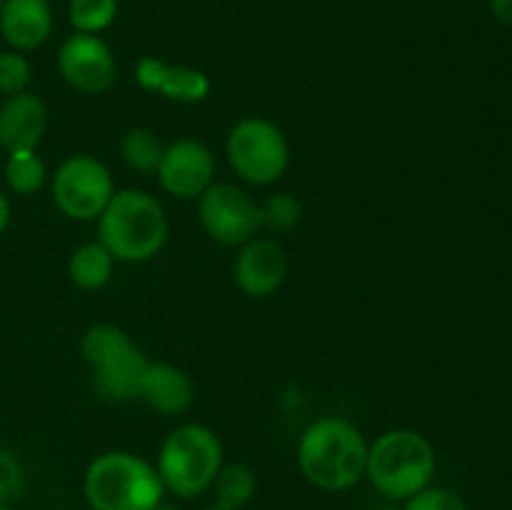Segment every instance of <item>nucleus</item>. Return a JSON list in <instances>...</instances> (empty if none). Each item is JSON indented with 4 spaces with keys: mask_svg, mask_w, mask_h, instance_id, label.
Masks as SVG:
<instances>
[{
    "mask_svg": "<svg viewBox=\"0 0 512 510\" xmlns=\"http://www.w3.org/2000/svg\"><path fill=\"white\" fill-rule=\"evenodd\" d=\"M368 440L340 415H323L298 440V468L310 485L325 493H345L365 480Z\"/></svg>",
    "mask_w": 512,
    "mask_h": 510,
    "instance_id": "1",
    "label": "nucleus"
},
{
    "mask_svg": "<svg viewBox=\"0 0 512 510\" xmlns=\"http://www.w3.org/2000/svg\"><path fill=\"white\" fill-rule=\"evenodd\" d=\"M98 240L115 263H148L165 248L170 220L153 193L138 188L115 190L108 208L100 213Z\"/></svg>",
    "mask_w": 512,
    "mask_h": 510,
    "instance_id": "2",
    "label": "nucleus"
},
{
    "mask_svg": "<svg viewBox=\"0 0 512 510\" xmlns=\"http://www.w3.org/2000/svg\"><path fill=\"white\" fill-rule=\"evenodd\" d=\"M438 470L433 443L420 430L393 428L368 445L365 480L390 503H405L428 488Z\"/></svg>",
    "mask_w": 512,
    "mask_h": 510,
    "instance_id": "3",
    "label": "nucleus"
},
{
    "mask_svg": "<svg viewBox=\"0 0 512 510\" xmlns=\"http://www.w3.org/2000/svg\"><path fill=\"white\" fill-rule=\"evenodd\" d=\"M83 495L93 510H150L165 498V485L143 455L108 450L85 468Z\"/></svg>",
    "mask_w": 512,
    "mask_h": 510,
    "instance_id": "4",
    "label": "nucleus"
},
{
    "mask_svg": "<svg viewBox=\"0 0 512 510\" xmlns=\"http://www.w3.org/2000/svg\"><path fill=\"white\" fill-rule=\"evenodd\" d=\"M225 463L223 440L203 423H183L165 435L160 443L158 470L165 493L180 500H193L213 488Z\"/></svg>",
    "mask_w": 512,
    "mask_h": 510,
    "instance_id": "5",
    "label": "nucleus"
},
{
    "mask_svg": "<svg viewBox=\"0 0 512 510\" xmlns=\"http://www.w3.org/2000/svg\"><path fill=\"white\" fill-rule=\"evenodd\" d=\"M225 158L243 183L268 188L278 183L290 165V143L273 120L248 115L228 130Z\"/></svg>",
    "mask_w": 512,
    "mask_h": 510,
    "instance_id": "6",
    "label": "nucleus"
},
{
    "mask_svg": "<svg viewBox=\"0 0 512 510\" xmlns=\"http://www.w3.org/2000/svg\"><path fill=\"white\" fill-rule=\"evenodd\" d=\"M53 203L65 218L93 223L115 195V180L108 165L95 155H70L50 178Z\"/></svg>",
    "mask_w": 512,
    "mask_h": 510,
    "instance_id": "7",
    "label": "nucleus"
},
{
    "mask_svg": "<svg viewBox=\"0 0 512 510\" xmlns=\"http://www.w3.org/2000/svg\"><path fill=\"white\" fill-rule=\"evenodd\" d=\"M198 218L205 235L225 248H240L260 233V205L235 183L215 180L198 198Z\"/></svg>",
    "mask_w": 512,
    "mask_h": 510,
    "instance_id": "8",
    "label": "nucleus"
},
{
    "mask_svg": "<svg viewBox=\"0 0 512 510\" xmlns=\"http://www.w3.org/2000/svg\"><path fill=\"white\" fill-rule=\"evenodd\" d=\"M58 73L83 95H103L118 80V63L100 35L73 33L58 48Z\"/></svg>",
    "mask_w": 512,
    "mask_h": 510,
    "instance_id": "9",
    "label": "nucleus"
},
{
    "mask_svg": "<svg viewBox=\"0 0 512 510\" xmlns=\"http://www.w3.org/2000/svg\"><path fill=\"white\" fill-rule=\"evenodd\" d=\"M155 178L173 198L198 200L215 183V158L200 140L178 138L165 145Z\"/></svg>",
    "mask_w": 512,
    "mask_h": 510,
    "instance_id": "10",
    "label": "nucleus"
},
{
    "mask_svg": "<svg viewBox=\"0 0 512 510\" xmlns=\"http://www.w3.org/2000/svg\"><path fill=\"white\" fill-rule=\"evenodd\" d=\"M288 253L275 238L255 235L243 243L233 260V280L238 290L248 298L263 300L278 293L280 285L288 278Z\"/></svg>",
    "mask_w": 512,
    "mask_h": 510,
    "instance_id": "11",
    "label": "nucleus"
},
{
    "mask_svg": "<svg viewBox=\"0 0 512 510\" xmlns=\"http://www.w3.org/2000/svg\"><path fill=\"white\" fill-rule=\"evenodd\" d=\"M135 83L148 93L185 105L203 103L213 90V83L200 68L183 63L170 65L155 55H143L135 63Z\"/></svg>",
    "mask_w": 512,
    "mask_h": 510,
    "instance_id": "12",
    "label": "nucleus"
},
{
    "mask_svg": "<svg viewBox=\"0 0 512 510\" xmlns=\"http://www.w3.org/2000/svg\"><path fill=\"white\" fill-rule=\"evenodd\" d=\"M48 130V105L33 90L0 98V150H38Z\"/></svg>",
    "mask_w": 512,
    "mask_h": 510,
    "instance_id": "13",
    "label": "nucleus"
},
{
    "mask_svg": "<svg viewBox=\"0 0 512 510\" xmlns=\"http://www.w3.org/2000/svg\"><path fill=\"white\" fill-rule=\"evenodd\" d=\"M55 15L48 0H5L0 8V38L10 50L33 53L53 35Z\"/></svg>",
    "mask_w": 512,
    "mask_h": 510,
    "instance_id": "14",
    "label": "nucleus"
},
{
    "mask_svg": "<svg viewBox=\"0 0 512 510\" xmlns=\"http://www.w3.org/2000/svg\"><path fill=\"white\" fill-rule=\"evenodd\" d=\"M138 400L160 415H180L193 405L195 385L178 365L150 360L140 383Z\"/></svg>",
    "mask_w": 512,
    "mask_h": 510,
    "instance_id": "15",
    "label": "nucleus"
},
{
    "mask_svg": "<svg viewBox=\"0 0 512 510\" xmlns=\"http://www.w3.org/2000/svg\"><path fill=\"white\" fill-rule=\"evenodd\" d=\"M148 363V355L135 345V348H130L120 358L110 360V363L93 370L95 393L103 400H108V403H130V400H138L140 383H143Z\"/></svg>",
    "mask_w": 512,
    "mask_h": 510,
    "instance_id": "16",
    "label": "nucleus"
},
{
    "mask_svg": "<svg viewBox=\"0 0 512 510\" xmlns=\"http://www.w3.org/2000/svg\"><path fill=\"white\" fill-rule=\"evenodd\" d=\"M115 270L113 255L100 240H88L78 245L68 258V278L80 290H100L110 283Z\"/></svg>",
    "mask_w": 512,
    "mask_h": 510,
    "instance_id": "17",
    "label": "nucleus"
},
{
    "mask_svg": "<svg viewBox=\"0 0 512 510\" xmlns=\"http://www.w3.org/2000/svg\"><path fill=\"white\" fill-rule=\"evenodd\" d=\"M130 348H135L133 338L115 323L90 325L83 333V338H80V355H83L85 363L90 365V370L120 358V355L128 353Z\"/></svg>",
    "mask_w": 512,
    "mask_h": 510,
    "instance_id": "18",
    "label": "nucleus"
},
{
    "mask_svg": "<svg viewBox=\"0 0 512 510\" xmlns=\"http://www.w3.org/2000/svg\"><path fill=\"white\" fill-rule=\"evenodd\" d=\"M165 145L168 143H163V138L153 128L138 125V128H130L120 140V158H123L125 168L133 173L155 175L160 160H163Z\"/></svg>",
    "mask_w": 512,
    "mask_h": 510,
    "instance_id": "19",
    "label": "nucleus"
},
{
    "mask_svg": "<svg viewBox=\"0 0 512 510\" xmlns=\"http://www.w3.org/2000/svg\"><path fill=\"white\" fill-rule=\"evenodd\" d=\"M215 505L223 510H240L255 498L258 490V478L255 470L245 463H223L213 488Z\"/></svg>",
    "mask_w": 512,
    "mask_h": 510,
    "instance_id": "20",
    "label": "nucleus"
},
{
    "mask_svg": "<svg viewBox=\"0 0 512 510\" xmlns=\"http://www.w3.org/2000/svg\"><path fill=\"white\" fill-rule=\"evenodd\" d=\"M3 178L10 193L15 195H35L48 180V165L40 158L38 150H18V153H5Z\"/></svg>",
    "mask_w": 512,
    "mask_h": 510,
    "instance_id": "21",
    "label": "nucleus"
},
{
    "mask_svg": "<svg viewBox=\"0 0 512 510\" xmlns=\"http://www.w3.org/2000/svg\"><path fill=\"white\" fill-rule=\"evenodd\" d=\"M118 18V0H70L68 20L75 33L100 35Z\"/></svg>",
    "mask_w": 512,
    "mask_h": 510,
    "instance_id": "22",
    "label": "nucleus"
},
{
    "mask_svg": "<svg viewBox=\"0 0 512 510\" xmlns=\"http://www.w3.org/2000/svg\"><path fill=\"white\" fill-rule=\"evenodd\" d=\"M260 228L270 230L275 235L290 233L303 218V203L293 193H270L268 198L260 200Z\"/></svg>",
    "mask_w": 512,
    "mask_h": 510,
    "instance_id": "23",
    "label": "nucleus"
},
{
    "mask_svg": "<svg viewBox=\"0 0 512 510\" xmlns=\"http://www.w3.org/2000/svg\"><path fill=\"white\" fill-rule=\"evenodd\" d=\"M33 80V65L18 50H0V98L18 95L30 90Z\"/></svg>",
    "mask_w": 512,
    "mask_h": 510,
    "instance_id": "24",
    "label": "nucleus"
},
{
    "mask_svg": "<svg viewBox=\"0 0 512 510\" xmlns=\"http://www.w3.org/2000/svg\"><path fill=\"white\" fill-rule=\"evenodd\" d=\"M25 490V468L13 450L0 445V505H10Z\"/></svg>",
    "mask_w": 512,
    "mask_h": 510,
    "instance_id": "25",
    "label": "nucleus"
},
{
    "mask_svg": "<svg viewBox=\"0 0 512 510\" xmlns=\"http://www.w3.org/2000/svg\"><path fill=\"white\" fill-rule=\"evenodd\" d=\"M400 510H468V505L455 490L428 485L420 493H415L413 498L405 500Z\"/></svg>",
    "mask_w": 512,
    "mask_h": 510,
    "instance_id": "26",
    "label": "nucleus"
},
{
    "mask_svg": "<svg viewBox=\"0 0 512 510\" xmlns=\"http://www.w3.org/2000/svg\"><path fill=\"white\" fill-rule=\"evenodd\" d=\"M490 13L495 15V20L512 28V0H488Z\"/></svg>",
    "mask_w": 512,
    "mask_h": 510,
    "instance_id": "27",
    "label": "nucleus"
},
{
    "mask_svg": "<svg viewBox=\"0 0 512 510\" xmlns=\"http://www.w3.org/2000/svg\"><path fill=\"white\" fill-rule=\"evenodd\" d=\"M10 215H13V208H10V198L3 193V190H0V235L8 230Z\"/></svg>",
    "mask_w": 512,
    "mask_h": 510,
    "instance_id": "28",
    "label": "nucleus"
},
{
    "mask_svg": "<svg viewBox=\"0 0 512 510\" xmlns=\"http://www.w3.org/2000/svg\"><path fill=\"white\" fill-rule=\"evenodd\" d=\"M150 510H180V508L175 503H170V500L163 498L158 505H155V508H150Z\"/></svg>",
    "mask_w": 512,
    "mask_h": 510,
    "instance_id": "29",
    "label": "nucleus"
},
{
    "mask_svg": "<svg viewBox=\"0 0 512 510\" xmlns=\"http://www.w3.org/2000/svg\"><path fill=\"white\" fill-rule=\"evenodd\" d=\"M203 510H223V508H220V505H208V508H203Z\"/></svg>",
    "mask_w": 512,
    "mask_h": 510,
    "instance_id": "30",
    "label": "nucleus"
},
{
    "mask_svg": "<svg viewBox=\"0 0 512 510\" xmlns=\"http://www.w3.org/2000/svg\"><path fill=\"white\" fill-rule=\"evenodd\" d=\"M0 510H15L13 505H0Z\"/></svg>",
    "mask_w": 512,
    "mask_h": 510,
    "instance_id": "31",
    "label": "nucleus"
},
{
    "mask_svg": "<svg viewBox=\"0 0 512 510\" xmlns=\"http://www.w3.org/2000/svg\"><path fill=\"white\" fill-rule=\"evenodd\" d=\"M3 3H5V0H0V8H3Z\"/></svg>",
    "mask_w": 512,
    "mask_h": 510,
    "instance_id": "32",
    "label": "nucleus"
}]
</instances>
